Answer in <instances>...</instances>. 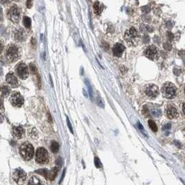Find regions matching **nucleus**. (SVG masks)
<instances>
[{
    "instance_id": "bb28decb",
    "label": "nucleus",
    "mask_w": 185,
    "mask_h": 185,
    "mask_svg": "<svg viewBox=\"0 0 185 185\" xmlns=\"http://www.w3.org/2000/svg\"><path fill=\"white\" fill-rule=\"evenodd\" d=\"M26 7L28 9H31L33 5V0H26Z\"/></svg>"
},
{
    "instance_id": "9b49d317",
    "label": "nucleus",
    "mask_w": 185,
    "mask_h": 185,
    "mask_svg": "<svg viewBox=\"0 0 185 185\" xmlns=\"http://www.w3.org/2000/svg\"><path fill=\"white\" fill-rule=\"evenodd\" d=\"M10 102L14 107H20L24 104V98L20 93H14L10 98Z\"/></svg>"
},
{
    "instance_id": "4c0bfd02",
    "label": "nucleus",
    "mask_w": 185,
    "mask_h": 185,
    "mask_svg": "<svg viewBox=\"0 0 185 185\" xmlns=\"http://www.w3.org/2000/svg\"><path fill=\"white\" fill-rule=\"evenodd\" d=\"M14 1H17V2H18V1H20V0H14Z\"/></svg>"
},
{
    "instance_id": "b1692460",
    "label": "nucleus",
    "mask_w": 185,
    "mask_h": 185,
    "mask_svg": "<svg viewBox=\"0 0 185 185\" xmlns=\"http://www.w3.org/2000/svg\"><path fill=\"white\" fill-rule=\"evenodd\" d=\"M149 127H150V128H151V130H152V131L155 132L158 131V126H157V125L155 124V123L153 121V120H149Z\"/></svg>"
},
{
    "instance_id": "20e7f679",
    "label": "nucleus",
    "mask_w": 185,
    "mask_h": 185,
    "mask_svg": "<svg viewBox=\"0 0 185 185\" xmlns=\"http://www.w3.org/2000/svg\"><path fill=\"white\" fill-rule=\"evenodd\" d=\"M5 54L7 60L9 62L12 63V62L15 61L20 57L18 47L15 45H11L7 48Z\"/></svg>"
},
{
    "instance_id": "f03ea898",
    "label": "nucleus",
    "mask_w": 185,
    "mask_h": 185,
    "mask_svg": "<svg viewBox=\"0 0 185 185\" xmlns=\"http://www.w3.org/2000/svg\"><path fill=\"white\" fill-rule=\"evenodd\" d=\"M20 152L23 159H24L25 160H30L33 157L34 148L31 144L26 143L21 146L20 148Z\"/></svg>"
},
{
    "instance_id": "9d476101",
    "label": "nucleus",
    "mask_w": 185,
    "mask_h": 185,
    "mask_svg": "<svg viewBox=\"0 0 185 185\" xmlns=\"http://www.w3.org/2000/svg\"><path fill=\"white\" fill-rule=\"evenodd\" d=\"M146 95L150 98H155L159 94V89L158 86L155 84L147 85L144 89Z\"/></svg>"
},
{
    "instance_id": "a878e982",
    "label": "nucleus",
    "mask_w": 185,
    "mask_h": 185,
    "mask_svg": "<svg viewBox=\"0 0 185 185\" xmlns=\"http://www.w3.org/2000/svg\"><path fill=\"white\" fill-rule=\"evenodd\" d=\"M94 163H95V166H96V168H100L102 167V164H101V161H100V159H99L98 157H95V159H94Z\"/></svg>"
},
{
    "instance_id": "c9c22d12",
    "label": "nucleus",
    "mask_w": 185,
    "mask_h": 185,
    "mask_svg": "<svg viewBox=\"0 0 185 185\" xmlns=\"http://www.w3.org/2000/svg\"><path fill=\"white\" fill-rule=\"evenodd\" d=\"M2 20V9L0 8V21Z\"/></svg>"
},
{
    "instance_id": "6e6552de",
    "label": "nucleus",
    "mask_w": 185,
    "mask_h": 185,
    "mask_svg": "<svg viewBox=\"0 0 185 185\" xmlns=\"http://www.w3.org/2000/svg\"><path fill=\"white\" fill-rule=\"evenodd\" d=\"M15 71L20 78L22 79H26L29 76V70L28 67L24 63H20L17 64L15 68Z\"/></svg>"
},
{
    "instance_id": "423d86ee",
    "label": "nucleus",
    "mask_w": 185,
    "mask_h": 185,
    "mask_svg": "<svg viewBox=\"0 0 185 185\" xmlns=\"http://www.w3.org/2000/svg\"><path fill=\"white\" fill-rule=\"evenodd\" d=\"M35 160L39 164H46L48 162L49 155L47 150L43 148H39L36 151Z\"/></svg>"
},
{
    "instance_id": "473e14b6",
    "label": "nucleus",
    "mask_w": 185,
    "mask_h": 185,
    "mask_svg": "<svg viewBox=\"0 0 185 185\" xmlns=\"http://www.w3.org/2000/svg\"><path fill=\"white\" fill-rule=\"evenodd\" d=\"M87 86L89 88V95H90V97L92 98V91H91V88H90V86L89 84V82H87Z\"/></svg>"
},
{
    "instance_id": "e433bc0d",
    "label": "nucleus",
    "mask_w": 185,
    "mask_h": 185,
    "mask_svg": "<svg viewBox=\"0 0 185 185\" xmlns=\"http://www.w3.org/2000/svg\"><path fill=\"white\" fill-rule=\"evenodd\" d=\"M0 109H3V103L2 102V100L0 99Z\"/></svg>"
},
{
    "instance_id": "c85d7f7f",
    "label": "nucleus",
    "mask_w": 185,
    "mask_h": 185,
    "mask_svg": "<svg viewBox=\"0 0 185 185\" xmlns=\"http://www.w3.org/2000/svg\"><path fill=\"white\" fill-rule=\"evenodd\" d=\"M97 103H98V104L100 107H104V105H103V102H102V100H101V99L100 97H98V99H97Z\"/></svg>"
},
{
    "instance_id": "0eeeda50",
    "label": "nucleus",
    "mask_w": 185,
    "mask_h": 185,
    "mask_svg": "<svg viewBox=\"0 0 185 185\" xmlns=\"http://www.w3.org/2000/svg\"><path fill=\"white\" fill-rule=\"evenodd\" d=\"M26 174L24 171H23L20 168L14 171L13 173V179L17 184L21 185L24 184L26 180Z\"/></svg>"
},
{
    "instance_id": "f257e3e1",
    "label": "nucleus",
    "mask_w": 185,
    "mask_h": 185,
    "mask_svg": "<svg viewBox=\"0 0 185 185\" xmlns=\"http://www.w3.org/2000/svg\"><path fill=\"white\" fill-rule=\"evenodd\" d=\"M124 38L128 45L130 47H135L137 46L140 42V34L135 28L130 27L125 32Z\"/></svg>"
},
{
    "instance_id": "aec40b11",
    "label": "nucleus",
    "mask_w": 185,
    "mask_h": 185,
    "mask_svg": "<svg viewBox=\"0 0 185 185\" xmlns=\"http://www.w3.org/2000/svg\"><path fill=\"white\" fill-rule=\"evenodd\" d=\"M23 23H24V25L26 29H30L31 27V20L30 18H29L28 16H24V18H23Z\"/></svg>"
},
{
    "instance_id": "ddd939ff",
    "label": "nucleus",
    "mask_w": 185,
    "mask_h": 185,
    "mask_svg": "<svg viewBox=\"0 0 185 185\" xmlns=\"http://www.w3.org/2000/svg\"><path fill=\"white\" fill-rule=\"evenodd\" d=\"M125 50V47L121 43H117L113 47L112 49V53L115 57H120L123 54V52Z\"/></svg>"
},
{
    "instance_id": "a211bd4d",
    "label": "nucleus",
    "mask_w": 185,
    "mask_h": 185,
    "mask_svg": "<svg viewBox=\"0 0 185 185\" xmlns=\"http://www.w3.org/2000/svg\"><path fill=\"white\" fill-rule=\"evenodd\" d=\"M93 9H94V13L96 14V15H99L101 13L102 8H101V4L98 2H94V6H93Z\"/></svg>"
},
{
    "instance_id": "f704fd0d",
    "label": "nucleus",
    "mask_w": 185,
    "mask_h": 185,
    "mask_svg": "<svg viewBox=\"0 0 185 185\" xmlns=\"http://www.w3.org/2000/svg\"><path fill=\"white\" fill-rule=\"evenodd\" d=\"M56 162H57V164H59L60 166L61 165V163H62V159L60 157L58 158V159H57L56 161Z\"/></svg>"
},
{
    "instance_id": "393cba45",
    "label": "nucleus",
    "mask_w": 185,
    "mask_h": 185,
    "mask_svg": "<svg viewBox=\"0 0 185 185\" xmlns=\"http://www.w3.org/2000/svg\"><path fill=\"white\" fill-rule=\"evenodd\" d=\"M29 68H30V70L31 72V73L33 74V75H36L37 74V68L36 66H35L33 63H30L29 64Z\"/></svg>"
},
{
    "instance_id": "7ed1b4c3",
    "label": "nucleus",
    "mask_w": 185,
    "mask_h": 185,
    "mask_svg": "<svg viewBox=\"0 0 185 185\" xmlns=\"http://www.w3.org/2000/svg\"><path fill=\"white\" fill-rule=\"evenodd\" d=\"M162 92L166 98L173 99L175 97L177 94V89L175 86L172 83L167 82L163 85Z\"/></svg>"
},
{
    "instance_id": "5701e85b",
    "label": "nucleus",
    "mask_w": 185,
    "mask_h": 185,
    "mask_svg": "<svg viewBox=\"0 0 185 185\" xmlns=\"http://www.w3.org/2000/svg\"><path fill=\"white\" fill-rule=\"evenodd\" d=\"M35 173L39 174V175H42L43 177H44L45 178H48L49 171H47V169H46V168H41V169L37 170V171H35Z\"/></svg>"
},
{
    "instance_id": "6ab92c4d",
    "label": "nucleus",
    "mask_w": 185,
    "mask_h": 185,
    "mask_svg": "<svg viewBox=\"0 0 185 185\" xmlns=\"http://www.w3.org/2000/svg\"><path fill=\"white\" fill-rule=\"evenodd\" d=\"M28 185H42V183L39 179L35 176H33L30 179Z\"/></svg>"
},
{
    "instance_id": "2eb2a0df",
    "label": "nucleus",
    "mask_w": 185,
    "mask_h": 185,
    "mask_svg": "<svg viewBox=\"0 0 185 185\" xmlns=\"http://www.w3.org/2000/svg\"><path fill=\"white\" fill-rule=\"evenodd\" d=\"M166 116L170 119L175 118L178 116V111L176 109L175 107H174L173 106H169L166 109Z\"/></svg>"
},
{
    "instance_id": "4468645a",
    "label": "nucleus",
    "mask_w": 185,
    "mask_h": 185,
    "mask_svg": "<svg viewBox=\"0 0 185 185\" xmlns=\"http://www.w3.org/2000/svg\"><path fill=\"white\" fill-rule=\"evenodd\" d=\"M6 80L7 83H8L13 86H17L18 85V81L15 76L14 75L13 73H8L6 76Z\"/></svg>"
},
{
    "instance_id": "f8f14e48",
    "label": "nucleus",
    "mask_w": 185,
    "mask_h": 185,
    "mask_svg": "<svg viewBox=\"0 0 185 185\" xmlns=\"http://www.w3.org/2000/svg\"><path fill=\"white\" fill-rule=\"evenodd\" d=\"M13 38L14 40L17 42H22L25 41L26 39V34L25 31L19 28L16 29L13 33Z\"/></svg>"
},
{
    "instance_id": "2f4dec72",
    "label": "nucleus",
    "mask_w": 185,
    "mask_h": 185,
    "mask_svg": "<svg viewBox=\"0 0 185 185\" xmlns=\"http://www.w3.org/2000/svg\"><path fill=\"white\" fill-rule=\"evenodd\" d=\"M137 126H138V128L140 129V130L142 131V132L144 133V127H143L141 123H140V122H137Z\"/></svg>"
},
{
    "instance_id": "cd10ccee",
    "label": "nucleus",
    "mask_w": 185,
    "mask_h": 185,
    "mask_svg": "<svg viewBox=\"0 0 185 185\" xmlns=\"http://www.w3.org/2000/svg\"><path fill=\"white\" fill-rule=\"evenodd\" d=\"M164 49H166V50H171V45H170V44L169 43H164Z\"/></svg>"
},
{
    "instance_id": "4be33fe9",
    "label": "nucleus",
    "mask_w": 185,
    "mask_h": 185,
    "mask_svg": "<svg viewBox=\"0 0 185 185\" xmlns=\"http://www.w3.org/2000/svg\"><path fill=\"white\" fill-rule=\"evenodd\" d=\"M0 92H1V95L3 97H7L10 93V89H8V87L2 86L0 89Z\"/></svg>"
},
{
    "instance_id": "dca6fc26",
    "label": "nucleus",
    "mask_w": 185,
    "mask_h": 185,
    "mask_svg": "<svg viewBox=\"0 0 185 185\" xmlns=\"http://www.w3.org/2000/svg\"><path fill=\"white\" fill-rule=\"evenodd\" d=\"M24 134V130L21 126L15 127L13 129V135L16 139H21Z\"/></svg>"
},
{
    "instance_id": "72a5a7b5",
    "label": "nucleus",
    "mask_w": 185,
    "mask_h": 185,
    "mask_svg": "<svg viewBox=\"0 0 185 185\" xmlns=\"http://www.w3.org/2000/svg\"><path fill=\"white\" fill-rule=\"evenodd\" d=\"M3 49H4V45H3L2 42L0 41V54L2 52Z\"/></svg>"
},
{
    "instance_id": "c756f323",
    "label": "nucleus",
    "mask_w": 185,
    "mask_h": 185,
    "mask_svg": "<svg viewBox=\"0 0 185 185\" xmlns=\"http://www.w3.org/2000/svg\"><path fill=\"white\" fill-rule=\"evenodd\" d=\"M67 125H68V127H69V130L71 131V133H73V130H72V127L71 125V123H70V121H69V118L67 117Z\"/></svg>"
},
{
    "instance_id": "1a4fd4ad",
    "label": "nucleus",
    "mask_w": 185,
    "mask_h": 185,
    "mask_svg": "<svg viewBox=\"0 0 185 185\" xmlns=\"http://www.w3.org/2000/svg\"><path fill=\"white\" fill-rule=\"evenodd\" d=\"M144 55L152 61L156 60L159 56L158 49L154 45L149 46L144 51Z\"/></svg>"
},
{
    "instance_id": "7c9ffc66",
    "label": "nucleus",
    "mask_w": 185,
    "mask_h": 185,
    "mask_svg": "<svg viewBox=\"0 0 185 185\" xmlns=\"http://www.w3.org/2000/svg\"><path fill=\"white\" fill-rule=\"evenodd\" d=\"M170 128H171V125L169 123V124H167V125H165L164 127L162 128V130L166 132V131H169V130H170Z\"/></svg>"
},
{
    "instance_id": "39448f33",
    "label": "nucleus",
    "mask_w": 185,
    "mask_h": 185,
    "mask_svg": "<svg viewBox=\"0 0 185 185\" xmlns=\"http://www.w3.org/2000/svg\"><path fill=\"white\" fill-rule=\"evenodd\" d=\"M8 18L12 22L17 24L20 22V11L19 8L15 5L10 8L8 11Z\"/></svg>"
},
{
    "instance_id": "412c9836",
    "label": "nucleus",
    "mask_w": 185,
    "mask_h": 185,
    "mask_svg": "<svg viewBox=\"0 0 185 185\" xmlns=\"http://www.w3.org/2000/svg\"><path fill=\"white\" fill-rule=\"evenodd\" d=\"M51 150L52 151L53 153H56L59 150V144L56 141H53L51 143Z\"/></svg>"
},
{
    "instance_id": "f3484780",
    "label": "nucleus",
    "mask_w": 185,
    "mask_h": 185,
    "mask_svg": "<svg viewBox=\"0 0 185 185\" xmlns=\"http://www.w3.org/2000/svg\"><path fill=\"white\" fill-rule=\"evenodd\" d=\"M58 171V168H56V167L53 168L50 171V172H49L48 178L51 181L54 180V179L55 178V177H56V175H57Z\"/></svg>"
}]
</instances>
